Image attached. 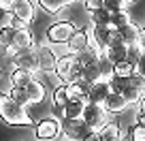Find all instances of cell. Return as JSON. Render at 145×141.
<instances>
[{
	"label": "cell",
	"instance_id": "8d00e7d4",
	"mask_svg": "<svg viewBox=\"0 0 145 141\" xmlns=\"http://www.w3.org/2000/svg\"><path fill=\"white\" fill-rule=\"evenodd\" d=\"M137 105H139V109H141V111H145V92L141 94V98H139V103H137Z\"/></svg>",
	"mask_w": 145,
	"mask_h": 141
},
{
	"label": "cell",
	"instance_id": "1f68e13d",
	"mask_svg": "<svg viewBox=\"0 0 145 141\" xmlns=\"http://www.w3.org/2000/svg\"><path fill=\"white\" fill-rule=\"evenodd\" d=\"M9 26H11V28H15V30H22V28H28L30 24H26L24 19H19V17H15V15H13V17H11V24H9Z\"/></svg>",
	"mask_w": 145,
	"mask_h": 141
},
{
	"label": "cell",
	"instance_id": "7a4b0ae2",
	"mask_svg": "<svg viewBox=\"0 0 145 141\" xmlns=\"http://www.w3.org/2000/svg\"><path fill=\"white\" fill-rule=\"evenodd\" d=\"M54 73L58 75V79L62 83H75L77 79L83 77V68L77 64V60H75L72 54H66V56H62V58H58Z\"/></svg>",
	"mask_w": 145,
	"mask_h": 141
},
{
	"label": "cell",
	"instance_id": "3957f363",
	"mask_svg": "<svg viewBox=\"0 0 145 141\" xmlns=\"http://www.w3.org/2000/svg\"><path fill=\"white\" fill-rule=\"evenodd\" d=\"M109 111L105 109L103 103H88L83 109V122L92 128V131H100L105 124L109 122Z\"/></svg>",
	"mask_w": 145,
	"mask_h": 141
},
{
	"label": "cell",
	"instance_id": "5bb4252c",
	"mask_svg": "<svg viewBox=\"0 0 145 141\" xmlns=\"http://www.w3.org/2000/svg\"><path fill=\"white\" fill-rule=\"evenodd\" d=\"M105 58L109 60L111 64H115V62H122V60H128V45L124 41H120V43H113V45H109L107 49H105Z\"/></svg>",
	"mask_w": 145,
	"mask_h": 141
},
{
	"label": "cell",
	"instance_id": "d590c367",
	"mask_svg": "<svg viewBox=\"0 0 145 141\" xmlns=\"http://www.w3.org/2000/svg\"><path fill=\"white\" fill-rule=\"evenodd\" d=\"M137 122H139V124H143V126H145V111H141V109H139V115H137Z\"/></svg>",
	"mask_w": 145,
	"mask_h": 141
},
{
	"label": "cell",
	"instance_id": "f1b7e54d",
	"mask_svg": "<svg viewBox=\"0 0 145 141\" xmlns=\"http://www.w3.org/2000/svg\"><path fill=\"white\" fill-rule=\"evenodd\" d=\"M128 22H132L130 19V15H128V11L126 9H122V11H115V13H111V26L113 28H122V26H126Z\"/></svg>",
	"mask_w": 145,
	"mask_h": 141
},
{
	"label": "cell",
	"instance_id": "4fadbf2b",
	"mask_svg": "<svg viewBox=\"0 0 145 141\" xmlns=\"http://www.w3.org/2000/svg\"><path fill=\"white\" fill-rule=\"evenodd\" d=\"M86 105L83 100H68L64 105L60 113H62V120H83V109H86Z\"/></svg>",
	"mask_w": 145,
	"mask_h": 141
},
{
	"label": "cell",
	"instance_id": "d6986e66",
	"mask_svg": "<svg viewBox=\"0 0 145 141\" xmlns=\"http://www.w3.org/2000/svg\"><path fill=\"white\" fill-rule=\"evenodd\" d=\"M120 30V37H122V41L126 43V45H135V43H139V26H135L132 22H128L126 26L118 28Z\"/></svg>",
	"mask_w": 145,
	"mask_h": 141
},
{
	"label": "cell",
	"instance_id": "7c38bea8",
	"mask_svg": "<svg viewBox=\"0 0 145 141\" xmlns=\"http://www.w3.org/2000/svg\"><path fill=\"white\" fill-rule=\"evenodd\" d=\"M103 105H105V109L109 111V113H122L124 109L128 107V100L122 96V92H109L107 94V98L103 100Z\"/></svg>",
	"mask_w": 145,
	"mask_h": 141
},
{
	"label": "cell",
	"instance_id": "74e56055",
	"mask_svg": "<svg viewBox=\"0 0 145 141\" xmlns=\"http://www.w3.org/2000/svg\"><path fill=\"white\" fill-rule=\"evenodd\" d=\"M86 141H98V137H96V132H92V135L90 137H88V139Z\"/></svg>",
	"mask_w": 145,
	"mask_h": 141
},
{
	"label": "cell",
	"instance_id": "5b68a950",
	"mask_svg": "<svg viewBox=\"0 0 145 141\" xmlns=\"http://www.w3.org/2000/svg\"><path fill=\"white\" fill-rule=\"evenodd\" d=\"M62 132H64V137H66V141H86L88 137H90L92 132H96V131H92L83 120H64L62 122Z\"/></svg>",
	"mask_w": 145,
	"mask_h": 141
},
{
	"label": "cell",
	"instance_id": "e0dca14e",
	"mask_svg": "<svg viewBox=\"0 0 145 141\" xmlns=\"http://www.w3.org/2000/svg\"><path fill=\"white\" fill-rule=\"evenodd\" d=\"M34 45V37H32L30 28H22V30H15L13 34V45L15 49H24V47H32Z\"/></svg>",
	"mask_w": 145,
	"mask_h": 141
},
{
	"label": "cell",
	"instance_id": "e575fe53",
	"mask_svg": "<svg viewBox=\"0 0 145 141\" xmlns=\"http://www.w3.org/2000/svg\"><path fill=\"white\" fill-rule=\"evenodd\" d=\"M139 45L145 49V28H141V30H139Z\"/></svg>",
	"mask_w": 145,
	"mask_h": 141
},
{
	"label": "cell",
	"instance_id": "d4e9b609",
	"mask_svg": "<svg viewBox=\"0 0 145 141\" xmlns=\"http://www.w3.org/2000/svg\"><path fill=\"white\" fill-rule=\"evenodd\" d=\"M126 141H145V126L139 122L130 124L126 131Z\"/></svg>",
	"mask_w": 145,
	"mask_h": 141
},
{
	"label": "cell",
	"instance_id": "cb8c5ba5",
	"mask_svg": "<svg viewBox=\"0 0 145 141\" xmlns=\"http://www.w3.org/2000/svg\"><path fill=\"white\" fill-rule=\"evenodd\" d=\"M111 22V13L107 9H96V11H90V24L92 26H107Z\"/></svg>",
	"mask_w": 145,
	"mask_h": 141
},
{
	"label": "cell",
	"instance_id": "52a82bcc",
	"mask_svg": "<svg viewBox=\"0 0 145 141\" xmlns=\"http://www.w3.org/2000/svg\"><path fill=\"white\" fill-rule=\"evenodd\" d=\"M26 68L30 73H36L39 71V58H36V47H24V49H17L13 56V68Z\"/></svg>",
	"mask_w": 145,
	"mask_h": 141
},
{
	"label": "cell",
	"instance_id": "4dcf8cb0",
	"mask_svg": "<svg viewBox=\"0 0 145 141\" xmlns=\"http://www.w3.org/2000/svg\"><path fill=\"white\" fill-rule=\"evenodd\" d=\"M83 5H86V11H96V9H103V0H83Z\"/></svg>",
	"mask_w": 145,
	"mask_h": 141
},
{
	"label": "cell",
	"instance_id": "4316f807",
	"mask_svg": "<svg viewBox=\"0 0 145 141\" xmlns=\"http://www.w3.org/2000/svg\"><path fill=\"white\" fill-rule=\"evenodd\" d=\"M7 94L11 96L13 100H17V103H22V105H32L30 103V96H28V92H26V88H17V86H11V90L7 92Z\"/></svg>",
	"mask_w": 145,
	"mask_h": 141
},
{
	"label": "cell",
	"instance_id": "9a60e30c",
	"mask_svg": "<svg viewBox=\"0 0 145 141\" xmlns=\"http://www.w3.org/2000/svg\"><path fill=\"white\" fill-rule=\"evenodd\" d=\"M109 92H111L109 81H94L90 86V90H88V100L90 103H103Z\"/></svg>",
	"mask_w": 145,
	"mask_h": 141
},
{
	"label": "cell",
	"instance_id": "30bf717a",
	"mask_svg": "<svg viewBox=\"0 0 145 141\" xmlns=\"http://www.w3.org/2000/svg\"><path fill=\"white\" fill-rule=\"evenodd\" d=\"M88 45H90V30H83V28L79 30L77 28V30L72 32V37L66 41V54L75 56L77 51H81L83 47H88Z\"/></svg>",
	"mask_w": 145,
	"mask_h": 141
},
{
	"label": "cell",
	"instance_id": "f35d334b",
	"mask_svg": "<svg viewBox=\"0 0 145 141\" xmlns=\"http://www.w3.org/2000/svg\"><path fill=\"white\" fill-rule=\"evenodd\" d=\"M132 2H135V0H122V5H124V7H128V5H132Z\"/></svg>",
	"mask_w": 145,
	"mask_h": 141
},
{
	"label": "cell",
	"instance_id": "44dd1931",
	"mask_svg": "<svg viewBox=\"0 0 145 141\" xmlns=\"http://www.w3.org/2000/svg\"><path fill=\"white\" fill-rule=\"evenodd\" d=\"M120 92H122V96L128 100V105H135V103H139L141 94H143V90H141V88H137L135 83H130L128 79H126V83H124V88H122Z\"/></svg>",
	"mask_w": 145,
	"mask_h": 141
},
{
	"label": "cell",
	"instance_id": "603a6c76",
	"mask_svg": "<svg viewBox=\"0 0 145 141\" xmlns=\"http://www.w3.org/2000/svg\"><path fill=\"white\" fill-rule=\"evenodd\" d=\"M36 2H39V7H41L43 11H47V13H60L66 5H71L72 0H36Z\"/></svg>",
	"mask_w": 145,
	"mask_h": 141
},
{
	"label": "cell",
	"instance_id": "83f0119b",
	"mask_svg": "<svg viewBox=\"0 0 145 141\" xmlns=\"http://www.w3.org/2000/svg\"><path fill=\"white\" fill-rule=\"evenodd\" d=\"M13 34H15V28L11 26L0 28V49H9L13 45Z\"/></svg>",
	"mask_w": 145,
	"mask_h": 141
},
{
	"label": "cell",
	"instance_id": "ba28073f",
	"mask_svg": "<svg viewBox=\"0 0 145 141\" xmlns=\"http://www.w3.org/2000/svg\"><path fill=\"white\" fill-rule=\"evenodd\" d=\"M36 58H39V71L41 73H51L56 68V62H58V56L54 54V49L49 47L47 41L36 47Z\"/></svg>",
	"mask_w": 145,
	"mask_h": 141
},
{
	"label": "cell",
	"instance_id": "f546056e",
	"mask_svg": "<svg viewBox=\"0 0 145 141\" xmlns=\"http://www.w3.org/2000/svg\"><path fill=\"white\" fill-rule=\"evenodd\" d=\"M103 9H107L109 13H115V11H122L126 7L122 5V0H103Z\"/></svg>",
	"mask_w": 145,
	"mask_h": 141
},
{
	"label": "cell",
	"instance_id": "484cf974",
	"mask_svg": "<svg viewBox=\"0 0 145 141\" xmlns=\"http://www.w3.org/2000/svg\"><path fill=\"white\" fill-rule=\"evenodd\" d=\"M66 103H68V90H66V83H62L54 90V107L60 111Z\"/></svg>",
	"mask_w": 145,
	"mask_h": 141
},
{
	"label": "cell",
	"instance_id": "8fae6325",
	"mask_svg": "<svg viewBox=\"0 0 145 141\" xmlns=\"http://www.w3.org/2000/svg\"><path fill=\"white\" fill-rule=\"evenodd\" d=\"M11 13H13L15 17L24 19L26 24H32V22H34V15H36L34 0H15V7H13Z\"/></svg>",
	"mask_w": 145,
	"mask_h": 141
},
{
	"label": "cell",
	"instance_id": "836d02e7",
	"mask_svg": "<svg viewBox=\"0 0 145 141\" xmlns=\"http://www.w3.org/2000/svg\"><path fill=\"white\" fill-rule=\"evenodd\" d=\"M135 73H139V75H143V77H145V54L141 56L139 60H137V64H135Z\"/></svg>",
	"mask_w": 145,
	"mask_h": 141
},
{
	"label": "cell",
	"instance_id": "d6a6232c",
	"mask_svg": "<svg viewBox=\"0 0 145 141\" xmlns=\"http://www.w3.org/2000/svg\"><path fill=\"white\" fill-rule=\"evenodd\" d=\"M15 7V0H0V11L2 13H11Z\"/></svg>",
	"mask_w": 145,
	"mask_h": 141
},
{
	"label": "cell",
	"instance_id": "2e32d148",
	"mask_svg": "<svg viewBox=\"0 0 145 141\" xmlns=\"http://www.w3.org/2000/svg\"><path fill=\"white\" fill-rule=\"evenodd\" d=\"M100 58V51L96 49L94 45H88V47H83L81 51H77L75 54V60H77V64L79 66H88V64H92V62H96V60Z\"/></svg>",
	"mask_w": 145,
	"mask_h": 141
},
{
	"label": "cell",
	"instance_id": "7402d4cb",
	"mask_svg": "<svg viewBox=\"0 0 145 141\" xmlns=\"http://www.w3.org/2000/svg\"><path fill=\"white\" fill-rule=\"evenodd\" d=\"M113 75L115 77H122V79H128L135 75V64L130 60H122V62H115L113 64Z\"/></svg>",
	"mask_w": 145,
	"mask_h": 141
},
{
	"label": "cell",
	"instance_id": "277c9868",
	"mask_svg": "<svg viewBox=\"0 0 145 141\" xmlns=\"http://www.w3.org/2000/svg\"><path fill=\"white\" fill-rule=\"evenodd\" d=\"M77 30V28L72 26L71 22H56V24H51L49 28H47V32H45V41L47 43H51V45H66V41L72 37V32Z\"/></svg>",
	"mask_w": 145,
	"mask_h": 141
},
{
	"label": "cell",
	"instance_id": "ac0fdd59",
	"mask_svg": "<svg viewBox=\"0 0 145 141\" xmlns=\"http://www.w3.org/2000/svg\"><path fill=\"white\" fill-rule=\"evenodd\" d=\"M34 79V73H30V71H26V68H19L15 66L13 71H11V86H17V88H26L28 83Z\"/></svg>",
	"mask_w": 145,
	"mask_h": 141
},
{
	"label": "cell",
	"instance_id": "8992f818",
	"mask_svg": "<svg viewBox=\"0 0 145 141\" xmlns=\"http://www.w3.org/2000/svg\"><path fill=\"white\" fill-rule=\"evenodd\" d=\"M34 132H36V139L39 141H54L62 132V124L56 118H43L34 124Z\"/></svg>",
	"mask_w": 145,
	"mask_h": 141
},
{
	"label": "cell",
	"instance_id": "ffe728a7",
	"mask_svg": "<svg viewBox=\"0 0 145 141\" xmlns=\"http://www.w3.org/2000/svg\"><path fill=\"white\" fill-rule=\"evenodd\" d=\"M26 92H28V96H30V103H41V100L45 98V86H43L39 79H32L26 86Z\"/></svg>",
	"mask_w": 145,
	"mask_h": 141
},
{
	"label": "cell",
	"instance_id": "6da1fadb",
	"mask_svg": "<svg viewBox=\"0 0 145 141\" xmlns=\"http://www.w3.org/2000/svg\"><path fill=\"white\" fill-rule=\"evenodd\" d=\"M0 120L9 126H32L34 124L26 105L13 100L9 94H0Z\"/></svg>",
	"mask_w": 145,
	"mask_h": 141
},
{
	"label": "cell",
	"instance_id": "9c48e42d",
	"mask_svg": "<svg viewBox=\"0 0 145 141\" xmlns=\"http://www.w3.org/2000/svg\"><path fill=\"white\" fill-rule=\"evenodd\" d=\"M96 137H98V141H124L126 139V132L122 131V126L118 122L109 120L100 131H96Z\"/></svg>",
	"mask_w": 145,
	"mask_h": 141
}]
</instances>
